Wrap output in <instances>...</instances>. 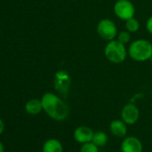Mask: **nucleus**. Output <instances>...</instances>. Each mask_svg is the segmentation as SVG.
<instances>
[{
    "label": "nucleus",
    "instance_id": "nucleus-6",
    "mask_svg": "<svg viewBox=\"0 0 152 152\" xmlns=\"http://www.w3.org/2000/svg\"><path fill=\"white\" fill-rule=\"evenodd\" d=\"M121 117L126 124H134L139 120L140 111L134 104L128 103L123 107Z\"/></svg>",
    "mask_w": 152,
    "mask_h": 152
},
{
    "label": "nucleus",
    "instance_id": "nucleus-5",
    "mask_svg": "<svg viewBox=\"0 0 152 152\" xmlns=\"http://www.w3.org/2000/svg\"><path fill=\"white\" fill-rule=\"evenodd\" d=\"M114 12L119 19L127 21L134 17L135 8L130 0H118L114 6Z\"/></svg>",
    "mask_w": 152,
    "mask_h": 152
},
{
    "label": "nucleus",
    "instance_id": "nucleus-11",
    "mask_svg": "<svg viewBox=\"0 0 152 152\" xmlns=\"http://www.w3.org/2000/svg\"><path fill=\"white\" fill-rule=\"evenodd\" d=\"M42 152H64L63 145L56 139H48L43 144Z\"/></svg>",
    "mask_w": 152,
    "mask_h": 152
},
{
    "label": "nucleus",
    "instance_id": "nucleus-2",
    "mask_svg": "<svg viewBox=\"0 0 152 152\" xmlns=\"http://www.w3.org/2000/svg\"><path fill=\"white\" fill-rule=\"evenodd\" d=\"M128 54L132 60L137 62L149 60L152 56V44L147 39H137L130 45Z\"/></svg>",
    "mask_w": 152,
    "mask_h": 152
},
{
    "label": "nucleus",
    "instance_id": "nucleus-14",
    "mask_svg": "<svg viewBox=\"0 0 152 152\" xmlns=\"http://www.w3.org/2000/svg\"><path fill=\"white\" fill-rule=\"evenodd\" d=\"M125 28H126V31H128L131 33L136 32L140 29V23L137 19L132 17L129 20L125 21Z\"/></svg>",
    "mask_w": 152,
    "mask_h": 152
},
{
    "label": "nucleus",
    "instance_id": "nucleus-8",
    "mask_svg": "<svg viewBox=\"0 0 152 152\" xmlns=\"http://www.w3.org/2000/svg\"><path fill=\"white\" fill-rule=\"evenodd\" d=\"M142 148L141 141L134 136L125 138L121 144L122 152H142Z\"/></svg>",
    "mask_w": 152,
    "mask_h": 152
},
{
    "label": "nucleus",
    "instance_id": "nucleus-15",
    "mask_svg": "<svg viewBox=\"0 0 152 152\" xmlns=\"http://www.w3.org/2000/svg\"><path fill=\"white\" fill-rule=\"evenodd\" d=\"M80 152H99V147L92 141L83 144L80 148Z\"/></svg>",
    "mask_w": 152,
    "mask_h": 152
},
{
    "label": "nucleus",
    "instance_id": "nucleus-12",
    "mask_svg": "<svg viewBox=\"0 0 152 152\" xmlns=\"http://www.w3.org/2000/svg\"><path fill=\"white\" fill-rule=\"evenodd\" d=\"M56 77L57 79L56 80V82L57 83H56V89L60 93H66L69 86V83H66V82H69L67 74L64 72H58L56 74Z\"/></svg>",
    "mask_w": 152,
    "mask_h": 152
},
{
    "label": "nucleus",
    "instance_id": "nucleus-10",
    "mask_svg": "<svg viewBox=\"0 0 152 152\" xmlns=\"http://www.w3.org/2000/svg\"><path fill=\"white\" fill-rule=\"evenodd\" d=\"M25 110L29 115H39L43 110L41 99H30L25 105Z\"/></svg>",
    "mask_w": 152,
    "mask_h": 152
},
{
    "label": "nucleus",
    "instance_id": "nucleus-17",
    "mask_svg": "<svg viewBox=\"0 0 152 152\" xmlns=\"http://www.w3.org/2000/svg\"><path fill=\"white\" fill-rule=\"evenodd\" d=\"M146 28H147V31L152 35V15L148 19L147 23H146Z\"/></svg>",
    "mask_w": 152,
    "mask_h": 152
},
{
    "label": "nucleus",
    "instance_id": "nucleus-1",
    "mask_svg": "<svg viewBox=\"0 0 152 152\" xmlns=\"http://www.w3.org/2000/svg\"><path fill=\"white\" fill-rule=\"evenodd\" d=\"M43 110L56 121H64L69 115V107L57 95L52 92L45 93L41 98Z\"/></svg>",
    "mask_w": 152,
    "mask_h": 152
},
{
    "label": "nucleus",
    "instance_id": "nucleus-21",
    "mask_svg": "<svg viewBox=\"0 0 152 152\" xmlns=\"http://www.w3.org/2000/svg\"><path fill=\"white\" fill-rule=\"evenodd\" d=\"M10 152H12V151H10Z\"/></svg>",
    "mask_w": 152,
    "mask_h": 152
},
{
    "label": "nucleus",
    "instance_id": "nucleus-19",
    "mask_svg": "<svg viewBox=\"0 0 152 152\" xmlns=\"http://www.w3.org/2000/svg\"><path fill=\"white\" fill-rule=\"evenodd\" d=\"M0 152H5V147L1 141H0Z\"/></svg>",
    "mask_w": 152,
    "mask_h": 152
},
{
    "label": "nucleus",
    "instance_id": "nucleus-7",
    "mask_svg": "<svg viewBox=\"0 0 152 152\" xmlns=\"http://www.w3.org/2000/svg\"><path fill=\"white\" fill-rule=\"evenodd\" d=\"M93 135H94V132L90 127L85 126V125L77 127L73 132L74 140L81 144H84V143L91 141Z\"/></svg>",
    "mask_w": 152,
    "mask_h": 152
},
{
    "label": "nucleus",
    "instance_id": "nucleus-18",
    "mask_svg": "<svg viewBox=\"0 0 152 152\" xmlns=\"http://www.w3.org/2000/svg\"><path fill=\"white\" fill-rule=\"evenodd\" d=\"M4 131H5V123L1 118H0V135L4 132Z\"/></svg>",
    "mask_w": 152,
    "mask_h": 152
},
{
    "label": "nucleus",
    "instance_id": "nucleus-9",
    "mask_svg": "<svg viewBox=\"0 0 152 152\" xmlns=\"http://www.w3.org/2000/svg\"><path fill=\"white\" fill-rule=\"evenodd\" d=\"M110 132L111 133L118 138H123L127 133V126L126 124L123 120L115 119L110 124Z\"/></svg>",
    "mask_w": 152,
    "mask_h": 152
},
{
    "label": "nucleus",
    "instance_id": "nucleus-20",
    "mask_svg": "<svg viewBox=\"0 0 152 152\" xmlns=\"http://www.w3.org/2000/svg\"><path fill=\"white\" fill-rule=\"evenodd\" d=\"M150 60H151V61H152V56H151V58H150Z\"/></svg>",
    "mask_w": 152,
    "mask_h": 152
},
{
    "label": "nucleus",
    "instance_id": "nucleus-16",
    "mask_svg": "<svg viewBox=\"0 0 152 152\" xmlns=\"http://www.w3.org/2000/svg\"><path fill=\"white\" fill-rule=\"evenodd\" d=\"M117 40H119L121 43L123 44H127L130 42L131 40V32H129L128 31H121L118 35H117Z\"/></svg>",
    "mask_w": 152,
    "mask_h": 152
},
{
    "label": "nucleus",
    "instance_id": "nucleus-13",
    "mask_svg": "<svg viewBox=\"0 0 152 152\" xmlns=\"http://www.w3.org/2000/svg\"><path fill=\"white\" fill-rule=\"evenodd\" d=\"M91 141L98 147H103L107 145V143L108 142V136L107 135L106 132L99 131V132H94Z\"/></svg>",
    "mask_w": 152,
    "mask_h": 152
},
{
    "label": "nucleus",
    "instance_id": "nucleus-4",
    "mask_svg": "<svg viewBox=\"0 0 152 152\" xmlns=\"http://www.w3.org/2000/svg\"><path fill=\"white\" fill-rule=\"evenodd\" d=\"M97 32L101 39L110 41L115 39L117 36V28L112 20L103 19L99 21L97 25Z\"/></svg>",
    "mask_w": 152,
    "mask_h": 152
},
{
    "label": "nucleus",
    "instance_id": "nucleus-3",
    "mask_svg": "<svg viewBox=\"0 0 152 152\" xmlns=\"http://www.w3.org/2000/svg\"><path fill=\"white\" fill-rule=\"evenodd\" d=\"M104 51L106 58L113 64L123 63L125 60L128 53L124 44L121 43L117 39L108 41Z\"/></svg>",
    "mask_w": 152,
    "mask_h": 152
}]
</instances>
